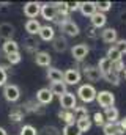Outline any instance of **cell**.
Listing matches in <instances>:
<instances>
[{"mask_svg": "<svg viewBox=\"0 0 126 135\" xmlns=\"http://www.w3.org/2000/svg\"><path fill=\"white\" fill-rule=\"evenodd\" d=\"M96 90H94L93 85H88V83H85V85H80L79 86V90H77V96H79V99L82 102H85V104H90V102H93L96 99Z\"/></svg>", "mask_w": 126, "mask_h": 135, "instance_id": "1", "label": "cell"}, {"mask_svg": "<svg viewBox=\"0 0 126 135\" xmlns=\"http://www.w3.org/2000/svg\"><path fill=\"white\" fill-rule=\"evenodd\" d=\"M94 101H98L99 107H102V108L106 110V108H109V107H114V104H115V96H114V93H110V91H107V90H102V91L96 93V99H94Z\"/></svg>", "mask_w": 126, "mask_h": 135, "instance_id": "2", "label": "cell"}, {"mask_svg": "<svg viewBox=\"0 0 126 135\" xmlns=\"http://www.w3.org/2000/svg\"><path fill=\"white\" fill-rule=\"evenodd\" d=\"M3 98L8 102H16L19 101L21 98V90L17 85H13V83H6L3 86Z\"/></svg>", "mask_w": 126, "mask_h": 135, "instance_id": "3", "label": "cell"}, {"mask_svg": "<svg viewBox=\"0 0 126 135\" xmlns=\"http://www.w3.org/2000/svg\"><path fill=\"white\" fill-rule=\"evenodd\" d=\"M82 74L77 69H66L63 72V83L65 85H79Z\"/></svg>", "mask_w": 126, "mask_h": 135, "instance_id": "4", "label": "cell"}, {"mask_svg": "<svg viewBox=\"0 0 126 135\" xmlns=\"http://www.w3.org/2000/svg\"><path fill=\"white\" fill-rule=\"evenodd\" d=\"M60 105H62L63 110H74L77 107V99H76L74 93L66 91L65 94H62L60 96Z\"/></svg>", "mask_w": 126, "mask_h": 135, "instance_id": "5", "label": "cell"}, {"mask_svg": "<svg viewBox=\"0 0 126 135\" xmlns=\"http://www.w3.org/2000/svg\"><path fill=\"white\" fill-rule=\"evenodd\" d=\"M60 30H62L66 36H77L79 32H80V30H79V25H77L74 21H71V19L63 21L62 24H60Z\"/></svg>", "mask_w": 126, "mask_h": 135, "instance_id": "6", "label": "cell"}, {"mask_svg": "<svg viewBox=\"0 0 126 135\" xmlns=\"http://www.w3.org/2000/svg\"><path fill=\"white\" fill-rule=\"evenodd\" d=\"M39 13H41V3L39 2H27L24 5V14L29 19H36Z\"/></svg>", "mask_w": 126, "mask_h": 135, "instance_id": "7", "label": "cell"}, {"mask_svg": "<svg viewBox=\"0 0 126 135\" xmlns=\"http://www.w3.org/2000/svg\"><path fill=\"white\" fill-rule=\"evenodd\" d=\"M88 52H90V49H88L87 44H76V46H73V49H71V55H73L74 60H77V61H82L84 58H87Z\"/></svg>", "mask_w": 126, "mask_h": 135, "instance_id": "8", "label": "cell"}, {"mask_svg": "<svg viewBox=\"0 0 126 135\" xmlns=\"http://www.w3.org/2000/svg\"><path fill=\"white\" fill-rule=\"evenodd\" d=\"M39 14L46 21H51V22H54L57 19V9H55L54 3H44V5H41V13Z\"/></svg>", "mask_w": 126, "mask_h": 135, "instance_id": "9", "label": "cell"}, {"mask_svg": "<svg viewBox=\"0 0 126 135\" xmlns=\"http://www.w3.org/2000/svg\"><path fill=\"white\" fill-rule=\"evenodd\" d=\"M52 101H54V94L51 93L49 88H41V90H38V93H36V102H38V104L47 105V104H51Z\"/></svg>", "mask_w": 126, "mask_h": 135, "instance_id": "10", "label": "cell"}, {"mask_svg": "<svg viewBox=\"0 0 126 135\" xmlns=\"http://www.w3.org/2000/svg\"><path fill=\"white\" fill-rule=\"evenodd\" d=\"M101 39H102L106 44H115L117 39H118V32H117L115 28H112V27L104 28V30L101 32Z\"/></svg>", "mask_w": 126, "mask_h": 135, "instance_id": "11", "label": "cell"}, {"mask_svg": "<svg viewBox=\"0 0 126 135\" xmlns=\"http://www.w3.org/2000/svg\"><path fill=\"white\" fill-rule=\"evenodd\" d=\"M14 36V25H11L10 22H2L0 24V38L5 41L13 39Z\"/></svg>", "mask_w": 126, "mask_h": 135, "instance_id": "12", "label": "cell"}, {"mask_svg": "<svg viewBox=\"0 0 126 135\" xmlns=\"http://www.w3.org/2000/svg\"><path fill=\"white\" fill-rule=\"evenodd\" d=\"M84 75H85L90 82H99V79H102L99 69L96 66H85L84 68Z\"/></svg>", "mask_w": 126, "mask_h": 135, "instance_id": "13", "label": "cell"}, {"mask_svg": "<svg viewBox=\"0 0 126 135\" xmlns=\"http://www.w3.org/2000/svg\"><path fill=\"white\" fill-rule=\"evenodd\" d=\"M35 61H36V65L38 66H43V68H49L51 65V61H52V58H51V55H49V52H36L35 54Z\"/></svg>", "mask_w": 126, "mask_h": 135, "instance_id": "14", "label": "cell"}, {"mask_svg": "<svg viewBox=\"0 0 126 135\" xmlns=\"http://www.w3.org/2000/svg\"><path fill=\"white\" fill-rule=\"evenodd\" d=\"M102 115H104L106 123H118V119H120V112H118L115 107H109V108H106Z\"/></svg>", "mask_w": 126, "mask_h": 135, "instance_id": "15", "label": "cell"}, {"mask_svg": "<svg viewBox=\"0 0 126 135\" xmlns=\"http://www.w3.org/2000/svg\"><path fill=\"white\" fill-rule=\"evenodd\" d=\"M76 126H77V129L80 131V134L88 132V131L92 129V119H90V116L87 115V116L77 118V119H76Z\"/></svg>", "mask_w": 126, "mask_h": 135, "instance_id": "16", "label": "cell"}, {"mask_svg": "<svg viewBox=\"0 0 126 135\" xmlns=\"http://www.w3.org/2000/svg\"><path fill=\"white\" fill-rule=\"evenodd\" d=\"M102 132H104V135H123L125 134L120 129L118 123H106L102 126Z\"/></svg>", "mask_w": 126, "mask_h": 135, "instance_id": "17", "label": "cell"}, {"mask_svg": "<svg viewBox=\"0 0 126 135\" xmlns=\"http://www.w3.org/2000/svg\"><path fill=\"white\" fill-rule=\"evenodd\" d=\"M92 27L96 28V30H99V28H102L104 25H106V22H107V17H106V14H102V13H94L93 16H92Z\"/></svg>", "mask_w": 126, "mask_h": 135, "instance_id": "18", "label": "cell"}, {"mask_svg": "<svg viewBox=\"0 0 126 135\" xmlns=\"http://www.w3.org/2000/svg\"><path fill=\"white\" fill-rule=\"evenodd\" d=\"M38 35H39V38H41L43 41H52V39L55 38V30H54V27H51V25H41Z\"/></svg>", "mask_w": 126, "mask_h": 135, "instance_id": "19", "label": "cell"}, {"mask_svg": "<svg viewBox=\"0 0 126 135\" xmlns=\"http://www.w3.org/2000/svg\"><path fill=\"white\" fill-rule=\"evenodd\" d=\"M52 47H54V50L58 52V54L65 52V50L68 49V41H66V38H63V36H55V38L52 39Z\"/></svg>", "mask_w": 126, "mask_h": 135, "instance_id": "20", "label": "cell"}, {"mask_svg": "<svg viewBox=\"0 0 126 135\" xmlns=\"http://www.w3.org/2000/svg\"><path fill=\"white\" fill-rule=\"evenodd\" d=\"M2 50L5 55H11V54H17L19 52V44L14 41V39H10V41H5L3 46H2Z\"/></svg>", "mask_w": 126, "mask_h": 135, "instance_id": "21", "label": "cell"}, {"mask_svg": "<svg viewBox=\"0 0 126 135\" xmlns=\"http://www.w3.org/2000/svg\"><path fill=\"white\" fill-rule=\"evenodd\" d=\"M39 28H41V24H39L38 19H29V21L25 22V32L30 35V36L38 35L39 33Z\"/></svg>", "mask_w": 126, "mask_h": 135, "instance_id": "22", "label": "cell"}, {"mask_svg": "<svg viewBox=\"0 0 126 135\" xmlns=\"http://www.w3.org/2000/svg\"><path fill=\"white\" fill-rule=\"evenodd\" d=\"M79 9L84 16H88L92 17L94 13H96V6H94V2H82L79 5Z\"/></svg>", "mask_w": 126, "mask_h": 135, "instance_id": "23", "label": "cell"}, {"mask_svg": "<svg viewBox=\"0 0 126 135\" xmlns=\"http://www.w3.org/2000/svg\"><path fill=\"white\" fill-rule=\"evenodd\" d=\"M47 79L55 83V82H63V72L57 68H49L47 69Z\"/></svg>", "mask_w": 126, "mask_h": 135, "instance_id": "24", "label": "cell"}, {"mask_svg": "<svg viewBox=\"0 0 126 135\" xmlns=\"http://www.w3.org/2000/svg\"><path fill=\"white\" fill-rule=\"evenodd\" d=\"M58 118L65 121L66 124H74L76 123V116L73 113V110H60L58 112Z\"/></svg>", "mask_w": 126, "mask_h": 135, "instance_id": "25", "label": "cell"}, {"mask_svg": "<svg viewBox=\"0 0 126 135\" xmlns=\"http://www.w3.org/2000/svg\"><path fill=\"white\" fill-rule=\"evenodd\" d=\"M49 90H51V93H52L54 96H58V98L68 91V90H66V85H65L63 82H55V83H52Z\"/></svg>", "mask_w": 126, "mask_h": 135, "instance_id": "26", "label": "cell"}, {"mask_svg": "<svg viewBox=\"0 0 126 135\" xmlns=\"http://www.w3.org/2000/svg\"><path fill=\"white\" fill-rule=\"evenodd\" d=\"M98 69H99V72H101V75H104V74H107L110 69H112V61L109 60V58H101L99 61H98Z\"/></svg>", "mask_w": 126, "mask_h": 135, "instance_id": "27", "label": "cell"}, {"mask_svg": "<svg viewBox=\"0 0 126 135\" xmlns=\"http://www.w3.org/2000/svg\"><path fill=\"white\" fill-rule=\"evenodd\" d=\"M102 79H106L109 83H112V85H115V86H118V85H120V74L114 72L112 69H110L107 74H104V75H102Z\"/></svg>", "mask_w": 126, "mask_h": 135, "instance_id": "28", "label": "cell"}, {"mask_svg": "<svg viewBox=\"0 0 126 135\" xmlns=\"http://www.w3.org/2000/svg\"><path fill=\"white\" fill-rule=\"evenodd\" d=\"M62 135H82V134H80V131L77 129V126L74 123V124H66L62 131Z\"/></svg>", "mask_w": 126, "mask_h": 135, "instance_id": "29", "label": "cell"}, {"mask_svg": "<svg viewBox=\"0 0 126 135\" xmlns=\"http://www.w3.org/2000/svg\"><path fill=\"white\" fill-rule=\"evenodd\" d=\"M122 57H123V55H122V54H120V52H118V50H117L114 46H112V47L107 50V55H106V58H109L112 63H114V61H118V60H122Z\"/></svg>", "mask_w": 126, "mask_h": 135, "instance_id": "30", "label": "cell"}, {"mask_svg": "<svg viewBox=\"0 0 126 135\" xmlns=\"http://www.w3.org/2000/svg\"><path fill=\"white\" fill-rule=\"evenodd\" d=\"M22 118H24V110H22V108L16 107L14 110H11V112H10V119H11V121L17 123V121H21Z\"/></svg>", "mask_w": 126, "mask_h": 135, "instance_id": "31", "label": "cell"}, {"mask_svg": "<svg viewBox=\"0 0 126 135\" xmlns=\"http://www.w3.org/2000/svg\"><path fill=\"white\" fill-rule=\"evenodd\" d=\"M94 6H96V11L98 13H106L112 8V2H94Z\"/></svg>", "mask_w": 126, "mask_h": 135, "instance_id": "32", "label": "cell"}, {"mask_svg": "<svg viewBox=\"0 0 126 135\" xmlns=\"http://www.w3.org/2000/svg\"><path fill=\"white\" fill-rule=\"evenodd\" d=\"M38 46H39V44H38V41H36L35 38H32V36H30V38H27V39H25V49H27L29 52H35V54H36Z\"/></svg>", "mask_w": 126, "mask_h": 135, "instance_id": "33", "label": "cell"}, {"mask_svg": "<svg viewBox=\"0 0 126 135\" xmlns=\"http://www.w3.org/2000/svg\"><path fill=\"white\" fill-rule=\"evenodd\" d=\"M39 135H60V132H58V129L54 127V126H44V127L41 129Z\"/></svg>", "mask_w": 126, "mask_h": 135, "instance_id": "34", "label": "cell"}, {"mask_svg": "<svg viewBox=\"0 0 126 135\" xmlns=\"http://www.w3.org/2000/svg\"><path fill=\"white\" fill-rule=\"evenodd\" d=\"M73 113H74V116H76V119H77V118H80V116H87V115H88V108L77 105V107L73 110Z\"/></svg>", "mask_w": 126, "mask_h": 135, "instance_id": "35", "label": "cell"}, {"mask_svg": "<svg viewBox=\"0 0 126 135\" xmlns=\"http://www.w3.org/2000/svg\"><path fill=\"white\" fill-rule=\"evenodd\" d=\"M19 135H38V132H36V129H35L33 126L25 124V126L21 129V134H19Z\"/></svg>", "mask_w": 126, "mask_h": 135, "instance_id": "36", "label": "cell"}, {"mask_svg": "<svg viewBox=\"0 0 126 135\" xmlns=\"http://www.w3.org/2000/svg\"><path fill=\"white\" fill-rule=\"evenodd\" d=\"M6 60H8V65H17V63L22 60V57H21V54L17 52V54H11V55H6Z\"/></svg>", "mask_w": 126, "mask_h": 135, "instance_id": "37", "label": "cell"}, {"mask_svg": "<svg viewBox=\"0 0 126 135\" xmlns=\"http://www.w3.org/2000/svg\"><path fill=\"white\" fill-rule=\"evenodd\" d=\"M114 47L123 55V54H126V39H117V42L114 44Z\"/></svg>", "mask_w": 126, "mask_h": 135, "instance_id": "38", "label": "cell"}, {"mask_svg": "<svg viewBox=\"0 0 126 135\" xmlns=\"http://www.w3.org/2000/svg\"><path fill=\"white\" fill-rule=\"evenodd\" d=\"M93 121H94V124H96V126H101V127L106 124L104 115H102V113H99V112H96V113L93 115Z\"/></svg>", "mask_w": 126, "mask_h": 135, "instance_id": "39", "label": "cell"}, {"mask_svg": "<svg viewBox=\"0 0 126 135\" xmlns=\"http://www.w3.org/2000/svg\"><path fill=\"white\" fill-rule=\"evenodd\" d=\"M112 71L120 74L122 71H125V65H123V60H118V61H114L112 63Z\"/></svg>", "mask_w": 126, "mask_h": 135, "instance_id": "40", "label": "cell"}, {"mask_svg": "<svg viewBox=\"0 0 126 135\" xmlns=\"http://www.w3.org/2000/svg\"><path fill=\"white\" fill-rule=\"evenodd\" d=\"M6 79H8V74H6L5 68L0 66V86H5L6 85Z\"/></svg>", "mask_w": 126, "mask_h": 135, "instance_id": "41", "label": "cell"}, {"mask_svg": "<svg viewBox=\"0 0 126 135\" xmlns=\"http://www.w3.org/2000/svg\"><path fill=\"white\" fill-rule=\"evenodd\" d=\"M79 5H80V3H77V2H74V3H66V8H68V11L71 13V11L79 9Z\"/></svg>", "mask_w": 126, "mask_h": 135, "instance_id": "42", "label": "cell"}, {"mask_svg": "<svg viewBox=\"0 0 126 135\" xmlns=\"http://www.w3.org/2000/svg\"><path fill=\"white\" fill-rule=\"evenodd\" d=\"M118 126H120V129H122L123 132H126V116H125V118H122V119L118 121Z\"/></svg>", "mask_w": 126, "mask_h": 135, "instance_id": "43", "label": "cell"}, {"mask_svg": "<svg viewBox=\"0 0 126 135\" xmlns=\"http://www.w3.org/2000/svg\"><path fill=\"white\" fill-rule=\"evenodd\" d=\"M88 35H90L92 38H96V36H98V33H96V28H93V27H92V28H88Z\"/></svg>", "mask_w": 126, "mask_h": 135, "instance_id": "44", "label": "cell"}, {"mask_svg": "<svg viewBox=\"0 0 126 135\" xmlns=\"http://www.w3.org/2000/svg\"><path fill=\"white\" fill-rule=\"evenodd\" d=\"M0 135H8V134H6V131H5L3 127H0Z\"/></svg>", "mask_w": 126, "mask_h": 135, "instance_id": "45", "label": "cell"}, {"mask_svg": "<svg viewBox=\"0 0 126 135\" xmlns=\"http://www.w3.org/2000/svg\"><path fill=\"white\" fill-rule=\"evenodd\" d=\"M125 79H126V69H125Z\"/></svg>", "mask_w": 126, "mask_h": 135, "instance_id": "46", "label": "cell"}]
</instances>
